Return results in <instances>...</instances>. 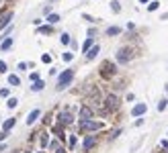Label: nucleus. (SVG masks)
Masks as SVG:
<instances>
[{"mask_svg": "<svg viewBox=\"0 0 168 153\" xmlns=\"http://www.w3.org/2000/svg\"><path fill=\"white\" fill-rule=\"evenodd\" d=\"M6 104H8V108H14V106H17V98H10Z\"/></svg>", "mask_w": 168, "mask_h": 153, "instance_id": "nucleus-23", "label": "nucleus"}, {"mask_svg": "<svg viewBox=\"0 0 168 153\" xmlns=\"http://www.w3.org/2000/svg\"><path fill=\"white\" fill-rule=\"evenodd\" d=\"M0 74H6V63L0 61Z\"/></svg>", "mask_w": 168, "mask_h": 153, "instance_id": "nucleus-26", "label": "nucleus"}, {"mask_svg": "<svg viewBox=\"0 0 168 153\" xmlns=\"http://www.w3.org/2000/svg\"><path fill=\"white\" fill-rule=\"evenodd\" d=\"M166 102H168V100H160V104H158V110H160V112L166 108Z\"/></svg>", "mask_w": 168, "mask_h": 153, "instance_id": "nucleus-24", "label": "nucleus"}, {"mask_svg": "<svg viewBox=\"0 0 168 153\" xmlns=\"http://www.w3.org/2000/svg\"><path fill=\"white\" fill-rule=\"evenodd\" d=\"M39 153H43V151H39Z\"/></svg>", "mask_w": 168, "mask_h": 153, "instance_id": "nucleus-34", "label": "nucleus"}, {"mask_svg": "<svg viewBox=\"0 0 168 153\" xmlns=\"http://www.w3.org/2000/svg\"><path fill=\"white\" fill-rule=\"evenodd\" d=\"M14 122H17V120H14V118H8V120H6V122H4V133H6V131H10V129H12V127H14Z\"/></svg>", "mask_w": 168, "mask_h": 153, "instance_id": "nucleus-17", "label": "nucleus"}, {"mask_svg": "<svg viewBox=\"0 0 168 153\" xmlns=\"http://www.w3.org/2000/svg\"><path fill=\"white\" fill-rule=\"evenodd\" d=\"M113 72H115V65H113L111 61H105V63H103V74H105V76H111Z\"/></svg>", "mask_w": 168, "mask_h": 153, "instance_id": "nucleus-7", "label": "nucleus"}, {"mask_svg": "<svg viewBox=\"0 0 168 153\" xmlns=\"http://www.w3.org/2000/svg\"><path fill=\"white\" fill-rule=\"evenodd\" d=\"M72 59H74L72 53H64V61H72Z\"/></svg>", "mask_w": 168, "mask_h": 153, "instance_id": "nucleus-25", "label": "nucleus"}, {"mask_svg": "<svg viewBox=\"0 0 168 153\" xmlns=\"http://www.w3.org/2000/svg\"><path fill=\"white\" fill-rule=\"evenodd\" d=\"M80 129L82 131H98V129H103V122H96V120L86 118V120H80Z\"/></svg>", "mask_w": 168, "mask_h": 153, "instance_id": "nucleus-2", "label": "nucleus"}, {"mask_svg": "<svg viewBox=\"0 0 168 153\" xmlns=\"http://www.w3.org/2000/svg\"><path fill=\"white\" fill-rule=\"evenodd\" d=\"M60 122H62V125L72 122V116H70V112H62V115H60Z\"/></svg>", "mask_w": 168, "mask_h": 153, "instance_id": "nucleus-10", "label": "nucleus"}, {"mask_svg": "<svg viewBox=\"0 0 168 153\" xmlns=\"http://www.w3.org/2000/svg\"><path fill=\"white\" fill-rule=\"evenodd\" d=\"M141 2H148V0H141Z\"/></svg>", "mask_w": 168, "mask_h": 153, "instance_id": "nucleus-33", "label": "nucleus"}, {"mask_svg": "<svg viewBox=\"0 0 168 153\" xmlns=\"http://www.w3.org/2000/svg\"><path fill=\"white\" fill-rule=\"evenodd\" d=\"M158 6H160V2H158V0H154V2H150V6H148V10H156Z\"/></svg>", "mask_w": 168, "mask_h": 153, "instance_id": "nucleus-20", "label": "nucleus"}, {"mask_svg": "<svg viewBox=\"0 0 168 153\" xmlns=\"http://www.w3.org/2000/svg\"><path fill=\"white\" fill-rule=\"evenodd\" d=\"M23 153H31V151H29V149H27V151H23Z\"/></svg>", "mask_w": 168, "mask_h": 153, "instance_id": "nucleus-32", "label": "nucleus"}, {"mask_svg": "<svg viewBox=\"0 0 168 153\" xmlns=\"http://www.w3.org/2000/svg\"><path fill=\"white\" fill-rule=\"evenodd\" d=\"M43 86H45V84H43L41 80H37V82H33L31 90H33V92H41V90H43Z\"/></svg>", "mask_w": 168, "mask_h": 153, "instance_id": "nucleus-12", "label": "nucleus"}, {"mask_svg": "<svg viewBox=\"0 0 168 153\" xmlns=\"http://www.w3.org/2000/svg\"><path fill=\"white\" fill-rule=\"evenodd\" d=\"M107 108L109 110H115L117 108V98L115 96H107Z\"/></svg>", "mask_w": 168, "mask_h": 153, "instance_id": "nucleus-8", "label": "nucleus"}, {"mask_svg": "<svg viewBox=\"0 0 168 153\" xmlns=\"http://www.w3.org/2000/svg\"><path fill=\"white\" fill-rule=\"evenodd\" d=\"M39 33H51V27H41Z\"/></svg>", "mask_w": 168, "mask_h": 153, "instance_id": "nucleus-27", "label": "nucleus"}, {"mask_svg": "<svg viewBox=\"0 0 168 153\" xmlns=\"http://www.w3.org/2000/svg\"><path fill=\"white\" fill-rule=\"evenodd\" d=\"M72 80H74V70H66L64 74H60V78H57V90H64Z\"/></svg>", "mask_w": 168, "mask_h": 153, "instance_id": "nucleus-1", "label": "nucleus"}, {"mask_svg": "<svg viewBox=\"0 0 168 153\" xmlns=\"http://www.w3.org/2000/svg\"><path fill=\"white\" fill-rule=\"evenodd\" d=\"M0 96H4V98H6V96H8V88H2V90H0Z\"/></svg>", "mask_w": 168, "mask_h": 153, "instance_id": "nucleus-28", "label": "nucleus"}, {"mask_svg": "<svg viewBox=\"0 0 168 153\" xmlns=\"http://www.w3.org/2000/svg\"><path fill=\"white\" fill-rule=\"evenodd\" d=\"M129 57H131V55H129V49H121V51L117 53V59H119L121 63H127V61H129Z\"/></svg>", "mask_w": 168, "mask_h": 153, "instance_id": "nucleus-4", "label": "nucleus"}, {"mask_svg": "<svg viewBox=\"0 0 168 153\" xmlns=\"http://www.w3.org/2000/svg\"><path fill=\"white\" fill-rule=\"evenodd\" d=\"M94 145H96V137H94V135H88V137H86V139H84V151H88V149H92V147H94Z\"/></svg>", "mask_w": 168, "mask_h": 153, "instance_id": "nucleus-3", "label": "nucleus"}, {"mask_svg": "<svg viewBox=\"0 0 168 153\" xmlns=\"http://www.w3.org/2000/svg\"><path fill=\"white\" fill-rule=\"evenodd\" d=\"M111 8H113V12H119V10H121V6H119V2H117V0H113V2H111Z\"/></svg>", "mask_w": 168, "mask_h": 153, "instance_id": "nucleus-19", "label": "nucleus"}, {"mask_svg": "<svg viewBox=\"0 0 168 153\" xmlns=\"http://www.w3.org/2000/svg\"><path fill=\"white\" fill-rule=\"evenodd\" d=\"M98 51H101V47H98V45H94V47H92V49H90V51L86 53V57H88V59H94Z\"/></svg>", "mask_w": 168, "mask_h": 153, "instance_id": "nucleus-11", "label": "nucleus"}, {"mask_svg": "<svg viewBox=\"0 0 168 153\" xmlns=\"http://www.w3.org/2000/svg\"><path fill=\"white\" fill-rule=\"evenodd\" d=\"M62 43H64V45H68V43H70V35H68V33H64V35H62Z\"/></svg>", "mask_w": 168, "mask_h": 153, "instance_id": "nucleus-22", "label": "nucleus"}, {"mask_svg": "<svg viewBox=\"0 0 168 153\" xmlns=\"http://www.w3.org/2000/svg\"><path fill=\"white\" fill-rule=\"evenodd\" d=\"M39 143H41V147H47V135H43V133H41V137H39Z\"/></svg>", "mask_w": 168, "mask_h": 153, "instance_id": "nucleus-21", "label": "nucleus"}, {"mask_svg": "<svg viewBox=\"0 0 168 153\" xmlns=\"http://www.w3.org/2000/svg\"><path fill=\"white\" fill-rule=\"evenodd\" d=\"M10 47H12V39H4V41H2V45H0V49H2V51H6V49H10Z\"/></svg>", "mask_w": 168, "mask_h": 153, "instance_id": "nucleus-16", "label": "nucleus"}, {"mask_svg": "<svg viewBox=\"0 0 168 153\" xmlns=\"http://www.w3.org/2000/svg\"><path fill=\"white\" fill-rule=\"evenodd\" d=\"M146 110H148V106H146V104H135V106H133V110H131V115H133V116H139V115H144Z\"/></svg>", "mask_w": 168, "mask_h": 153, "instance_id": "nucleus-5", "label": "nucleus"}, {"mask_svg": "<svg viewBox=\"0 0 168 153\" xmlns=\"http://www.w3.org/2000/svg\"><path fill=\"white\" fill-rule=\"evenodd\" d=\"M47 23H51V25H55V23H60V14H47Z\"/></svg>", "mask_w": 168, "mask_h": 153, "instance_id": "nucleus-14", "label": "nucleus"}, {"mask_svg": "<svg viewBox=\"0 0 168 153\" xmlns=\"http://www.w3.org/2000/svg\"><path fill=\"white\" fill-rule=\"evenodd\" d=\"M90 47H92V37H88L86 41H84V45H82V51H84V53H88V51H90Z\"/></svg>", "mask_w": 168, "mask_h": 153, "instance_id": "nucleus-13", "label": "nucleus"}, {"mask_svg": "<svg viewBox=\"0 0 168 153\" xmlns=\"http://www.w3.org/2000/svg\"><path fill=\"white\" fill-rule=\"evenodd\" d=\"M119 33H121V29H119V27H109V29H107V35H109V37L119 35Z\"/></svg>", "mask_w": 168, "mask_h": 153, "instance_id": "nucleus-15", "label": "nucleus"}, {"mask_svg": "<svg viewBox=\"0 0 168 153\" xmlns=\"http://www.w3.org/2000/svg\"><path fill=\"white\" fill-rule=\"evenodd\" d=\"M4 139H6V133L2 131V133H0V141H4Z\"/></svg>", "mask_w": 168, "mask_h": 153, "instance_id": "nucleus-30", "label": "nucleus"}, {"mask_svg": "<svg viewBox=\"0 0 168 153\" xmlns=\"http://www.w3.org/2000/svg\"><path fill=\"white\" fill-rule=\"evenodd\" d=\"M39 115H41V110L39 108H35V110H31V115L27 116V125H33L37 118H39Z\"/></svg>", "mask_w": 168, "mask_h": 153, "instance_id": "nucleus-6", "label": "nucleus"}, {"mask_svg": "<svg viewBox=\"0 0 168 153\" xmlns=\"http://www.w3.org/2000/svg\"><path fill=\"white\" fill-rule=\"evenodd\" d=\"M162 147L166 149V153H168V141H162Z\"/></svg>", "mask_w": 168, "mask_h": 153, "instance_id": "nucleus-29", "label": "nucleus"}, {"mask_svg": "<svg viewBox=\"0 0 168 153\" xmlns=\"http://www.w3.org/2000/svg\"><path fill=\"white\" fill-rule=\"evenodd\" d=\"M55 153H64V149H60V147H57V151H55Z\"/></svg>", "mask_w": 168, "mask_h": 153, "instance_id": "nucleus-31", "label": "nucleus"}, {"mask_svg": "<svg viewBox=\"0 0 168 153\" xmlns=\"http://www.w3.org/2000/svg\"><path fill=\"white\" fill-rule=\"evenodd\" d=\"M80 116H82L80 120H86V118H90V116H92V110H90L88 106H84L82 110H80Z\"/></svg>", "mask_w": 168, "mask_h": 153, "instance_id": "nucleus-9", "label": "nucleus"}, {"mask_svg": "<svg viewBox=\"0 0 168 153\" xmlns=\"http://www.w3.org/2000/svg\"><path fill=\"white\" fill-rule=\"evenodd\" d=\"M8 84H12V86H19V78L14 76V74H10V76H8Z\"/></svg>", "mask_w": 168, "mask_h": 153, "instance_id": "nucleus-18", "label": "nucleus"}]
</instances>
